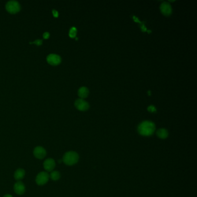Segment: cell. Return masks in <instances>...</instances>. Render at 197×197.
Wrapping results in <instances>:
<instances>
[{"mask_svg":"<svg viewBox=\"0 0 197 197\" xmlns=\"http://www.w3.org/2000/svg\"><path fill=\"white\" fill-rule=\"evenodd\" d=\"M156 130V125L150 121H144L140 123L137 127L139 133L144 137H149L152 135Z\"/></svg>","mask_w":197,"mask_h":197,"instance_id":"obj_1","label":"cell"},{"mask_svg":"<svg viewBox=\"0 0 197 197\" xmlns=\"http://www.w3.org/2000/svg\"><path fill=\"white\" fill-rule=\"evenodd\" d=\"M79 156L75 151H69L65 153L63 158V161L65 164L69 166L76 164L79 161Z\"/></svg>","mask_w":197,"mask_h":197,"instance_id":"obj_2","label":"cell"},{"mask_svg":"<svg viewBox=\"0 0 197 197\" xmlns=\"http://www.w3.org/2000/svg\"><path fill=\"white\" fill-rule=\"evenodd\" d=\"M6 9L10 14H16L20 9V6L16 1H9L6 5Z\"/></svg>","mask_w":197,"mask_h":197,"instance_id":"obj_3","label":"cell"},{"mask_svg":"<svg viewBox=\"0 0 197 197\" xmlns=\"http://www.w3.org/2000/svg\"><path fill=\"white\" fill-rule=\"evenodd\" d=\"M49 179V174L46 172H41L37 174L35 182L38 185L43 186L47 183Z\"/></svg>","mask_w":197,"mask_h":197,"instance_id":"obj_4","label":"cell"},{"mask_svg":"<svg viewBox=\"0 0 197 197\" xmlns=\"http://www.w3.org/2000/svg\"><path fill=\"white\" fill-rule=\"evenodd\" d=\"M75 105L78 110L81 111L87 110L90 107L88 103L82 98L76 100L75 102Z\"/></svg>","mask_w":197,"mask_h":197,"instance_id":"obj_5","label":"cell"},{"mask_svg":"<svg viewBox=\"0 0 197 197\" xmlns=\"http://www.w3.org/2000/svg\"><path fill=\"white\" fill-rule=\"evenodd\" d=\"M33 154L37 158L42 160L46 157V150L43 147L37 146L34 149Z\"/></svg>","mask_w":197,"mask_h":197,"instance_id":"obj_6","label":"cell"},{"mask_svg":"<svg viewBox=\"0 0 197 197\" xmlns=\"http://www.w3.org/2000/svg\"><path fill=\"white\" fill-rule=\"evenodd\" d=\"M160 10L161 13L166 16H170L172 12L171 5L168 2H164L161 4L160 6Z\"/></svg>","mask_w":197,"mask_h":197,"instance_id":"obj_7","label":"cell"},{"mask_svg":"<svg viewBox=\"0 0 197 197\" xmlns=\"http://www.w3.org/2000/svg\"><path fill=\"white\" fill-rule=\"evenodd\" d=\"M47 61L48 63L53 65H56L59 64L61 61V59L60 57V55L56 54H50L47 55Z\"/></svg>","mask_w":197,"mask_h":197,"instance_id":"obj_8","label":"cell"},{"mask_svg":"<svg viewBox=\"0 0 197 197\" xmlns=\"http://www.w3.org/2000/svg\"><path fill=\"white\" fill-rule=\"evenodd\" d=\"M55 161L53 158H47L43 162L44 169L47 172H51L55 169Z\"/></svg>","mask_w":197,"mask_h":197,"instance_id":"obj_9","label":"cell"},{"mask_svg":"<svg viewBox=\"0 0 197 197\" xmlns=\"http://www.w3.org/2000/svg\"><path fill=\"white\" fill-rule=\"evenodd\" d=\"M14 191L18 195H23L25 193L26 187L23 182L18 181L14 185Z\"/></svg>","mask_w":197,"mask_h":197,"instance_id":"obj_10","label":"cell"},{"mask_svg":"<svg viewBox=\"0 0 197 197\" xmlns=\"http://www.w3.org/2000/svg\"><path fill=\"white\" fill-rule=\"evenodd\" d=\"M24 176H25V170L22 168L18 169L14 172V179L18 181L23 179L24 178Z\"/></svg>","mask_w":197,"mask_h":197,"instance_id":"obj_11","label":"cell"},{"mask_svg":"<svg viewBox=\"0 0 197 197\" xmlns=\"http://www.w3.org/2000/svg\"><path fill=\"white\" fill-rule=\"evenodd\" d=\"M156 134H157V136L159 138L164 139L168 137L169 133L167 129H160L157 131Z\"/></svg>","mask_w":197,"mask_h":197,"instance_id":"obj_12","label":"cell"},{"mask_svg":"<svg viewBox=\"0 0 197 197\" xmlns=\"http://www.w3.org/2000/svg\"><path fill=\"white\" fill-rule=\"evenodd\" d=\"M89 93V91L87 87H80L78 90V96H80L82 99L86 98Z\"/></svg>","mask_w":197,"mask_h":197,"instance_id":"obj_13","label":"cell"},{"mask_svg":"<svg viewBox=\"0 0 197 197\" xmlns=\"http://www.w3.org/2000/svg\"><path fill=\"white\" fill-rule=\"evenodd\" d=\"M60 174L59 171L57 170H53L51 172V174H49V178H51L53 181H57L59 180L60 178Z\"/></svg>","mask_w":197,"mask_h":197,"instance_id":"obj_14","label":"cell"},{"mask_svg":"<svg viewBox=\"0 0 197 197\" xmlns=\"http://www.w3.org/2000/svg\"><path fill=\"white\" fill-rule=\"evenodd\" d=\"M77 34V29L75 27H72L71 28L69 32V35L71 38H75Z\"/></svg>","mask_w":197,"mask_h":197,"instance_id":"obj_15","label":"cell"},{"mask_svg":"<svg viewBox=\"0 0 197 197\" xmlns=\"http://www.w3.org/2000/svg\"><path fill=\"white\" fill-rule=\"evenodd\" d=\"M147 110L149 112L154 113V112H156L157 109H156V107L154 106L150 105L147 108Z\"/></svg>","mask_w":197,"mask_h":197,"instance_id":"obj_16","label":"cell"},{"mask_svg":"<svg viewBox=\"0 0 197 197\" xmlns=\"http://www.w3.org/2000/svg\"><path fill=\"white\" fill-rule=\"evenodd\" d=\"M30 44L35 43L38 46H40V45H41L42 43V41L41 40V39H37V40H35V41L33 42H30Z\"/></svg>","mask_w":197,"mask_h":197,"instance_id":"obj_17","label":"cell"},{"mask_svg":"<svg viewBox=\"0 0 197 197\" xmlns=\"http://www.w3.org/2000/svg\"><path fill=\"white\" fill-rule=\"evenodd\" d=\"M49 36H50V34L48 32H45L43 34V37L44 39L49 38Z\"/></svg>","mask_w":197,"mask_h":197,"instance_id":"obj_18","label":"cell"},{"mask_svg":"<svg viewBox=\"0 0 197 197\" xmlns=\"http://www.w3.org/2000/svg\"><path fill=\"white\" fill-rule=\"evenodd\" d=\"M53 16L55 17V18H57V17H58V16H59V13H58V12L55 10V9H53Z\"/></svg>","mask_w":197,"mask_h":197,"instance_id":"obj_19","label":"cell"},{"mask_svg":"<svg viewBox=\"0 0 197 197\" xmlns=\"http://www.w3.org/2000/svg\"><path fill=\"white\" fill-rule=\"evenodd\" d=\"M4 197H13L11 195H10V194H6V195H5Z\"/></svg>","mask_w":197,"mask_h":197,"instance_id":"obj_20","label":"cell"},{"mask_svg":"<svg viewBox=\"0 0 197 197\" xmlns=\"http://www.w3.org/2000/svg\"><path fill=\"white\" fill-rule=\"evenodd\" d=\"M62 161H63V160H62ZM62 161L60 160H59L58 161V162H59V163H61V161Z\"/></svg>","mask_w":197,"mask_h":197,"instance_id":"obj_21","label":"cell"}]
</instances>
